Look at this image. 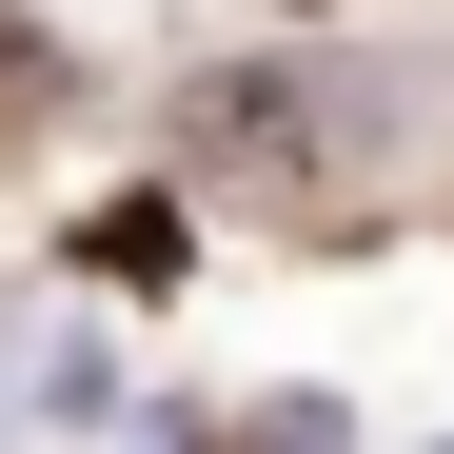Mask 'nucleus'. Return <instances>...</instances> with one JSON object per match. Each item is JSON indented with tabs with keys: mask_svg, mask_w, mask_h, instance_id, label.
Masks as SVG:
<instances>
[{
	"mask_svg": "<svg viewBox=\"0 0 454 454\" xmlns=\"http://www.w3.org/2000/svg\"><path fill=\"white\" fill-rule=\"evenodd\" d=\"M356 138H375V99L336 59H238V80H198V178H238V198H336Z\"/></svg>",
	"mask_w": 454,
	"mask_h": 454,
	"instance_id": "1",
	"label": "nucleus"
}]
</instances>
